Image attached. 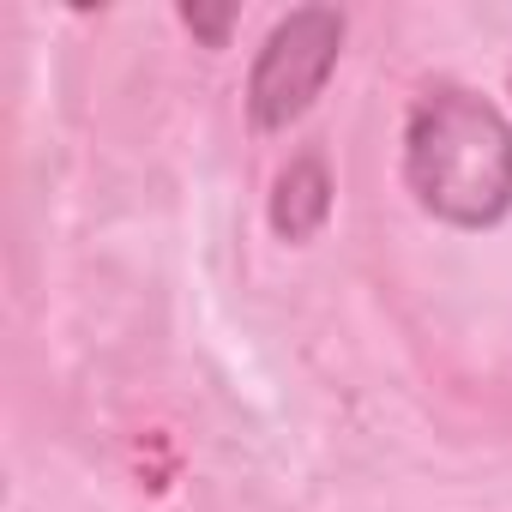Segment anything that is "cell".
Instances as JSON below:
<instances>
[{
    "label": "cell",
    "mask_w": 512,
    "mask_h": 512,
    "mask_svg": "<svg viewBox=\"0 0 512 512\" xmlns=\"http://www.w3.org/2000/svg\"><path fill=\"white\" fill-rule=\"evenodd\" d=\"M398 181L410 205L452 235L500 229L512 217V115L476 85L434 79L404 109Z\"/></svg>",
    "instance_id": "6da1fadb"
},
{
    "label": "cell",
    "mask_w": 512,
    "mask_h": 512,
    "mask_svg": "<svg viewBox=\"0 0 512 512\" xmlns=\"http://www.w3.org/2000/svg\"><path fill=\"white\" fill-rule=\"evenodd\" d=\"M344 37H350V13L308 0L272 19V31L260 37L241 79V109L253 133H290L314 115V103L326 97L338 61H344Z\"/></svg>",
    "instance_id": "7a4b0ae2"
},
{
    "label": "cell",
    "mask_w": 512,
    "mask_h": 512,
    "mask_svg": "<svg viewBox=\"0 0 512 512\" xmlns=\"http://www.w3.org/2000/svg\"><path fill=\"white\" fill-rule=\"evenodd\" d=\"M332 205H338V175H332V157L320 145H302L290 151V163L272 175V193H266V223L284 247H308L326 223H332Z\"/></svg>",
    "instance_id": "3957f363"
},
{
    "label": "cell",
    "mask_w": 512,
    "mask_h": 512,
    "mask_svg": "<svg viewBox=\"0 0 512 512\" xmlns=\"http://www.w3.org/2000/svg\"><path fill=\"white\" fill-rule=\"evenodd\" d=\"M175 19H181V31H187L199 49H229V37H235V25H241L235 7H199V0H181Z\"/></svg>",
    "instance_id": "277c9868"
},
{
    "label": "cell",
    "mask_w": 512,
    "mask_h": 512,
    "mask_svg": "<svg viewBox=\"0 0 512 512\" xmlns=\"http://www.w3.org/2000/svg\"><path fill=\"white\" fill-rule=\"evenodd\" d=\"M506 97H512V67H506Z\"/></svg>",
    "instance_id": "5b68a950"
}]
</instances>
